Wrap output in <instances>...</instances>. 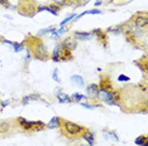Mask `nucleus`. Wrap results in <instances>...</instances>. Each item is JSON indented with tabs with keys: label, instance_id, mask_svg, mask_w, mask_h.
<instances>
[{
	"label": "nucleus",
	"instance_id": "obj_25",
	"mask_svg": "<svg viewBox=\"0 0 148 146\" xmlns=\"http://www.w3.org/2000/svg\"><path fill=\"white\" fill-rule=\"evenodd\" d=\"M13 48H14L15 52H20V50L24 49V43H15V42H13Z\"/></svg>",
	"mask_w": 148,
	"mask_h": 146
},
{
	"label": "nucleus",
	"instance_id": "obj_22",
	"mask_svg": "<svg viewBox=\"0 0 148 146\" xmlns=\"http://www.w3.org/2000/svg\"><path fill=\"white\" fill-rule=\"evenodd\" d=\"M146 141H148V139H147V136L146 135H142V136H139V137H137L136 139V141H134V144L138 145V146H141L142 144H144Z\"/></svg>",
	"mask_w": 148,
	"mask_h": 146
},
{
	"label": "nucleus",
	"instance_id": "obj_1",
	"mask_svg": "<svg viewBox=\"0 0 148 146\" xmlns=\"http://www.w3.org/2000/svg\"><path fill=\"white\" fill-rule=\"evenodd\" d=\"M31 49L32 53H33V57L38 61H47L50 58V54H48V50L46 48V46L43 44V42L39 39L38 37H31Z\"/></svg>",
	"mask_w": 148,
	"mask_h": 146
},
{
	"label": "nucleus",
	"instance_id": "obj_16",
	"mask_svg": "<svg viewBox=\"0 0 148 146\" xmlns=\"http://www.w3.org/2000/svg\"><path fill=\"white\" fill-rule=\"evenodd\" d=\"M73 58L72 56V50L66 49L62 47V53H61V62H67V61H71Z\"/></svg>",
	"mask_w": 148,
	"mask_h": 146
},
{
	"label": "nucleus",
	"instance_id": "obj_27",
	"mask_svg": "<svg viewBox=\"0 0 148 146\" xmlns=\"http://www.w3.org/2000/svg\"><path fill=\"white\" fill-rule=\"evenodd\" d=\"M118 81H119V82H129V81H130V78H129V77H127V76H124V74H119Z\"/></svg>",
	"mask_w": 148,
	"mask_h": 146
},
{
	"label": "nucleus",
	"instance_id": "obj_31",
	"mask_svg": "<svg viewBox=\"0 0 148 146\" xmlns=\"http://www.w3.org/2000/svg\"><path fill=\"white\" fill-rule=\"evenodd\" d=\"M100 4H101V1H100V0H98V1H96V3H95V5H96V6H99V5H100Z\"/></svg>",
	"mask_w": 148,
	"mask_h": 146
},
{
	"label": "nucleus",
	"instance_id": "obj_26",
	"mask_svg": "<svg viewBox=\"0 0 148 146\" xmlns=\"http://www.w3.org/2000/svg\"><path fill=\"white\" fill-rule=\"evenodd\" d=\"M58 73H60L58 69L54 68V69H53V73H52V78L57 82V83H61V79H60V77H58Z\"/></svg>",
	"mask_w": 148,
	"mask_h": 146
},
{
	"label": "nucleus",
	"instance_id": "obj_5",
	"mask_svg": "<svg viewBox=\"0 0 148 146\" xmlns=\"http://www.w3.org/2000/svg\"><path fill=\"white\" fill-rule=\"evenodd\" d=\"M133 23H134V27L139 28V29H142V28H146L148 25V18L146 14H137L136 17L133 19Z\"/></svg>",
	"mask_w": 148,
	"mask_h": 146
},
{
	"label": "nucleus",
	"instance_id": "obj_2",
	"mask_svg": "<svg viewBox=\"0 0 148 146\" xmlns=\"http://www.w3.org/2000/svg\"><path fill=\"white\" fill-rule=\"evenodd\" d=\"M96 98H99L104 103L110 104V106H119L120 102V96L119 92H115L114 90H103L99 88L98 93H96Z\"/></svg>",
	"mask_w": 148,
	"mask_h": 146
},
{
	"label": "nucleus",
	"instance_id": "obj_20",
	"mask_svg": "<svg viewBox=\"0 0 148 146\" xmlns=\"http://www.w3.org/2000/svg\"><path fill=\"white\" fill-rule=\"evenodd\" d=\"M86 98H88V96H84V94L79 93V92H76V93H72V96H71L72 102H80V101L86 100Z\"/></svg>",
	"mask_w": 148,
	"mask_h": 146
},
{
	"label": "nucleus",
	"instance_id": "obj_32",
	"mask_svg": "<svg viewBox=\"0 0 148 146\" xmlns=\"http://www.w3.org/2000/svg\"><path fill=\"white\" fill-rule=\"evenodd\" d=\"M141 146H148V141H146V142H144V144H142Z\"/></svg>",
	"mask_w": 148,
	"mask_h": 146
},
{
	"label": "nucleus",
	"instance_id": "obj_17",
	"mask_svg": "<svg viewBox=\"0 0 148 146\" xmlns=\"http://www.w3.org/2000/svg\"><path fill=\"white\" fill-rule=\"evenodd\" d=\"M60 126H61V119L58 116H54V117H52V120H51V121L46 125V127H48V129H57V127H60Z\"/></svg>",
	"mask_w": 148,
	"mask_h": 146
},
{
	"label": "nucleus",
	"instance_id": "obj_10",
	"mask_svg": "<svg viewBox=\"0 0 148 146\" xmlns=\"http://www.w3.org/2000/svg\"><path fill=\"white\" fill-rule=\"evenodd\" d=\"M81 137H82L86 142H88V144H90V146L94 145V142H95V135H94V132L85 130V131H84L82 134H81Z\"/></svg>",
	"mask_w": 148,
	"mask_h": 146
},
{
	"label": "nucleus",
	"instance_id": "obj_13",
	"mask_svg": "<svg viewBox=\"0 0 148 146\" xmlns=\"http://www.w3.org/2000/svg\"><path fill=\"white\" fill-rule=\"evenodd\" d=\"M56 97H57V100H58V102H61V103H67V102L71 103L72 102L71 97L61 91H56Z\"/></svg>",
	"mask_w": 148,
	"mask_h": 146
},
{
	"label": "nucleus",
	"instance_id": "obj_23",
	"mask_svg": "<svg viewBox=\"0 0 148 146\" xmlns=\"http://www.w3.org/2000/svg\"><path fill=\"white\" fill-rule=\"evenodd\" d=\"M75 17H76V14H75V13H72V14L70 15V17H67V18L63 19V20L60 23V25H61V27H65V25H66L67 23H69V21H71V20H72V19L75 18Z\"/></svg>",
	"mask_w": 148,
	"mask_h": 146
},
{
	"label": "nucleus",
	"instance_id": "obj_21",
	"mask_svg": "<svg viewBox=\"0 0 148 146\" xmlns=\"http://www.w3.org/2000/svg\"><path fill=\"white\" fill-rule=\"evenodd\" d=\"M107 33L120 34V33H123V27H119V25H117V27H111V28H108V29H107Z\"/></svg>",
	"mask_w": 148,
	"mask_h": 146
},
{
	"label": "nucleus",
	"instance_id": "obj_30",
	"mask_svg": "<svg viewBox=\"0 0 148 146\" xmlns=\"http://www.w3.org/2000/svg\"><path fill=\"white\" fill-rule=\"evenodd\" d=\"M6 104H9V101H4V102H1V107H5Z\"/></svg>",
	"mask_w": 148,
	"mask_h": 146
},
{
	"label": "nucleus",
	"instance_id": "obj_11",
	"mask_svg": "<svg viewBox=\"0 0 148 146\" xmlns=\"http://www.w3.org/2000/svg\"><path fill=\"white\" fill-rule=\"evenodd\" d=\"M61 46H62L63 48H66V49L73 50L77 47V42H76V40H72L71 38H66L65 40H62V42H61Z\"/></svg>",
	"mask_w": 148,
	"mask_h": 146
},
{
	"label": "nucleus",
	"instance_id": "obj_14",
	"mask_svg": "<svg viewBox=\"0 0 148 146\" xmlns=\"http://www.w3.org/2000/svg\"><path fill=\"white\" fill-rule=\"evenodd\" d=\"M38 100H41V94L39 93H31V94L25 96L23 100H22V104H28V103L33 102V101H38Z\"/></svg>",
	"mask_w": 148,
	"mask_h": 146
},
{
	"label": "nucleus",
	"instance_id": "obj_12",
	"mask_svg": "<svg viewBox=\"0 0 148 146\" xmlns=\"http://www.w3.org/2000/svg\"><path fill=\"white\" fill-rule=\"evenodd\" d=\"M12 131V122L10 121H3L0 122V136L6 135Z\"/></svg>",
	"mask_w": 148,
	"mask_h": 146
},
{
	"label": "nucleus",
	"instance_id": "obj_6",
	"mask_svg": "<svg viewBox=\"0 0 148 146\" xmlns=\"http://www.w3.org/2000/svg\"><path fill=\"white\" fill-rule=\"evenodd\" d=\"M91 33H92V35L98 37L99 42H101L103 46L107 47V43H108V33H107V31H104V30H101V29H94Z\"/></svg>",
	"mask_w": 148,
	"mask_h": 146
},
{
	"label": "nucleus",
	"instance_id": "obj_15",
	"mask_svg": "<svg viewBox=\"0 0 148 146\" xmlns=\"http://www.w3.org/2000/svg\"><path fill=\"white\" fill-rule=\"evenodd\" d=\"M99 91V84L98 83H91L89 84L88 87H86V93H88V96H92V97H96V93H98Z\"/></svg>",
	"mask_w": 148,
	"mask_h": 146
},
{
	"label": "nucleus",
	"instance_id": "obj_24",
	"mask_svg": "<svg viewBox=\"0 0 148 146\" xmlns=\"http://www.w3.org/2000/svg\"><path fill=\"white\" fill-rule=\"evenodd\" d=\"M56 30L54 27H50V28H46V29H41L38 31V35H43V34H47V33H53Z\"/></svg>",
	"mask_w": 148,
	"mask_h": 146
},
{
	"label": "nucleus",
	"instance_id": "obj_3",
	"mask_svg": "<svg viewBox=\"0 0 148 146\" xmlns=\"http://www.w3.org/2000/svg\"><path fill=\"white\" fill-rule=\"evenodd\" d=\"M61 129H62L63 134H66L67 136H72V137H76V136H81V134L85 131V127L79 123L67 121V120H62L61 119Z\"/></svg>",
	"mask_w": 148,
	"mask_h": 146
},
{
	"label": "nucleus",
	"instance_id": "obj_19",
	"mask_svg": "<svg viewBox=\"0 0 148 146\" xmlns=\"http://www.w3.org/2000/svg\"><path fill=\"white\" fill-rule=\"evenodd\" d=\"M103 134H104V137L107 139V140L119 141V137L117 136V134H114L113 131H108V130H104V131H103Z\"/></svg>",
	"mask_w": 148,
	"mask_h": 146
},
{
	"label": "nucleus",
	"instance_id": "obj_9",
	"mask_svg": "<svg viewBox=\"0 0 148 146\" xmlns=\"http://www.w3.org/2000/svg\"><path fill=\"white\" fill-rule=\"evenodd\" d=\"M99 88H103V90H113L110 78L107 77V76H103L100 78V82H99Z\"/></svg>",
	"mask_w": 148,
	"mask_h": 146
},
{
	"label": "nucleus",
	"instance_id": "obj_28",
	"mask_svg": "<svg viewBox=\"0 0 148 146\" xmlns=\"http://www.w3.org/2000/svg\"><path fill=\"white\" fill-rule=\"evenodd\" d=\"M80 104H81L82 107H85V108H89V110H94L95 108V106H92V104H90V103H84V102H79Z\"/></svg>",
	"mask_w": 148,
	"mask_h": 146
},
{
	"label": "nucleus",
	"instance_id": "obj_4",
	"mask_svg": "<svg viewBox=\"0 0 148 146\" xmlns=\"http://www.w3.org/2000/svg\"><path fill=\"white\" fill-rule=\"evenodd\" d=\"M18 125L20 126L24 131H41L46 127V123L42 121H29L24 117H18L17 119Z\"/></svg>",
	"mask_w": 148,
	"mask_h": 146
},
{
	"label": "nucleus",
	"instance_id": "obj_18",
	"mask_svg": "<svg viewBox=\"0 0 148 146\" xmlns=\"http://www.w3.org/2000/svg\"><path fill=\"white\" fill-rule=\"evenodd\" d=\"M71 82L75 86H79V87H84V86H85L84 78L81 77V76H79V74H73L71 77Z\"/></svg>",
	"mask_w": 148,
	"mask_h": 146
},
{
	"label": "nucleus",
	"instance_id": "obj_7",
	"mask_svg": "<svg viewBox=\"0 0 148 146\" xmlns=\"http://www.w3.org/2000/svg\"><path fill=\"white\" fill-rule=\"evenodd\" d=\"M73 38L80 40V42H86V40L92 38V33L91 31H75L73 33Z\"/></svg>",
	"mask_w": 148,
	"mask_h": 146
},
{
	"label": "nucleus",
	"instance_id": "obj_8",
	"mask_svg": "<svg viewBox=\"0 0 148 146\" xmlns=\"http://www.w3.org/2000/svg\"><path fill=\"white\" fill-rule=\"evenodd\" d=\"M61 53H62V46H61V43H60V44H57V46L54 47V49L52 52V56H51V58H52L53 62H56V63L61 62Z\"/></svg>",
	"mask_w": 148,
	"mask_h": 146
},
{
	"label": "nucleus",
	"instance_id": "obj_29",
	"mask_svg": "<svg viewBox=\"0 0 148 146\" xmlns=\"http://www.w3.org/2000/svg\"><path fill=\"white\" fill-rule=\"evenodd\" d=\"M88 14H101V11L99 9H91V10H88Z\"/></svg>",
	"mask_w": 148,
	"mask_h": 146
}]
</instances>
